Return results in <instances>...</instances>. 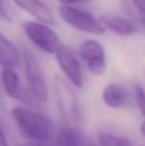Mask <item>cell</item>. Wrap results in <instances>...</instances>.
<instances>
[{
	"label": "cell",
	"mask_w": 145,
	"mask_h": 146,
	"mask_svg": "<svg viewBox=\"0 0 145 146\" xmlns=\"http://www.w3.org/2000/svg\"><path fill=\"white\" fill-rule=\"evenodd\" d=\"M12 118L26 137L33 140H46L51 133V123L47 117L37 112L17 107L12 110Z\"/></svg>",
	"instance_id": "obj_1"
},
{
	"label": "cell",
	"mask_w": 145,
	"mask_h": 146,
	"mask_svg": "<svg viewBox=\"0 0 145 146\" xmlns=\"http://www.w3.org/2000/svg\"><path fill=\"white\" fill-rule=\"evenodd\" d=\"M56 92L62 115L70 125V127H76L82 119L81 108L76 94L68 83L60 77L56 80Z\"/></svg>",
	"instance_id": "obj_2"
},
{
	"label": "cell",
	"mask_w": 145,
	"mask_h": 146,
	"mask_svg": "<svg viewBox=\"0 0 145 146\" xmlns=\"http://www.w3.org/2000/svg\"><path fill=\"white\" fill-rule=\"evenodd\" d=\"M62 18L74 28L94 34H103L104 27L91 13L73 6L69 2L62 3L59 6Z\"/></svg>",
	"instance_id": "obj_3"
},
{
	"label": "cell",
	"mask_w": 145,
	"mask_h": 146,
	"mask_svg": "<svg viewBox=\"0 0 145 146\" xmlns=\"http://www.w3.org/2000/svg\"><path fill=\"white\" fill-rule=\"evenodd\" d=\"M23 28L26 36L38 48L49 54L56 53L59 46L58 37L52 29L35 21L24 23Z\"/></svg>",
	"instance_id": "obj_4"
},
{
	"label": "cell",
	"mask_w": 145,
	"mask_h": 146,
	"mask_svg": "<svg viewBox=\"0 0 145 146\" xmlns=\"http://www.w3.org/2000/svg\"><path fill=\"white\" fill-rule=\"evenodd\" d=\"M25 70L26 81L32 96L40 102L48 99V89L40 67L32 54L25 56Z\"/></svg>",
	"instance_id": "obj_5"
},
{
	"label": "cell",
	"mask_w": 145,
	"mask_h": 146,
	"mask_svg": "<svg viewBox=\"0 0 145 146\" xmlns=\"http://www.w3.org/2000/svg\"><path fill=\"white\" fill-rule=\"evenodd\" d=\"M56 56L61 68L72 83L77 87H82L83 79L80 65L73 50L65 44H59Z\"/></svg>",
	"instance_id": "obj_6"
},
{
	"label": "cell",
	"mask_w": 145,
	"mask_h": 146,
	"mask_svg": "<svg viewBox=\"0 0 145 146\" xmlns=\"http://www.w3.org/2000/svg\"><path fill=\"white\" fill-rule=\"evenodd\" d=\"M80 55L88 69L95 74H102L106 68V58L103 47L97 41L89 39L82 43Z\"/></svg>",
	"instance_id": "obj_7"
},
{
	"label": "cell",
	"mask_w": 145,
	"mask_h": 146,
	"mask_svg": "<svg viewBox=\"0 0 145 146\" xmlns=\"http://www.w3.org/2000/svg\"><path fill=\"white\" fill-rule=\"evenodd\" d=\"M1 78L4 90L9 97L22 102L28 101V96L24 91L20 78L14 68H3Z\"/></svg>",
	"instance_id": "obj_8"
},
{
	"label": "cell",
	"mask_w": 145,
	"mask_h": 146,
	"mask_svg": "<svg viewBox=\"0 0 145 146\" xmlns=\"http://www.w3.org/2000/svg\"><path fill=\"white\" fill-rule=\"evenodd\" d=\"M57 146H95L93 141L76 127L62 129L56 136Z\"/></svg>",
	"instance_id": "obj_9"
},
{
	"label": "cell",
	"mask_w": 145,
	"mask_h": 146,
	"mask_svg": "<svg viewBox=\"0 0 145 146\" xmlns=\"http://www.w3.org/2000/svg\"><path fill=\"white\" fill-rule=\"evenodd\" d=\"M14 3L42 23L49 25L54 23L52 12L44 3L39 1H15Z\"/></svg>",
	"instance_id": "obj_10"
},
{
	"label": "cell",
	"mask_w": 145,
	"mask_h": 146,
	"mask_svg": "<svg viewBox=\"0 0 145 146\" xmlns=\"http://www.w3.org/2000/svg\"><path fill=\"white\" fill-rule=\"evenodd\" d=\"M101 24L122 36H129L137 32V28L133 23L121 16L110 15H103L101 16Z\"/></svg>",
	"instance_id": "obj_11"
},
{
	"label": "cell",
	"mask_w": 145,
	"mask_h": 146,
	"mask_svg": "<svg viewBox=\"0 0 145 146\" xmlns=\"http://www.w3.org/2000/svg\"><path fill=\"white\" fill-rule=\"evenodd\" d=\"M19 64V53L15 46L0 33V65L14 68Z\"/></svg>",
	"instance_id": "obj_12"
},
{
	"label": "cell",
	"mask_w": 145,
	"mask_h": 146,
	"mask_svg": "<svg viewBox=\"0 0 145 146\" xmlns=\"http://www.w3.org/2000/svg\"><path fill=\"white\" fill-rule=\"evenodd\" d=\"M104 103L112 108H118L124 105L127 100V94L124 88L119 84H109L103 92Z\"/></svg>",
	"instance_id": "obj_13"
},
{
	"label": "cell",
	"mask_w": 145,
	"mask_h": 146,
	"mask_svg": "<svg viewBox=\"0 0 145 146\" xmlns=\"http://www.w3.org/2000/svg\"><path fill=\"white\" fill-rule=\"evenodd\" d=\"M98 141L100 146H131L128 139L108 133H101L98 136Z\"/></svg>",
	"instance_id": "obj_14"
},
{
	"label": "cell",
	"mask_w": 145,
	"mask_h": 146,
	"mask_svg": "<svg viewBox=\"0 0 145 146\" xmlns=\"http://www.w3.org/2000/svg\"><path fill=\"white\" fill-rule=\"evenodd\" d=\"M136 98L141 113L145 116V90L138 86H136Z\"/></svg>",
	"instance_id": "obj_15"
},
{
	"label": "cell",
	"mask_w": 145,
	"mask_h": 146,
	"mask_svg": "<svg viewBox=\"0 0 145 146\" xmlns=\"http://www.w3.org/2000/svg\"><path fill=\"white\" fill-rule=\"evenodd\" d=\"M0 18L5 20H10V15L6 9L5 3L3 1H0Z\"/></svg>",
	"instance_id": "obj_16"
},
{
	"label": "cell",
	"mask_w": 145,
	"mask_h": 146,
	"mask_svg": "<svg viewBox=\"0 0 145 146\" xmlns=\"http://www.w3.org/2000/svg\"><path fill=\"white\" fill-rule=\"evenodd\" d=\"M0 146H9V143L5 135V133L0 124Z\"/></svg>",
	"instance_id": "obj_17"
},
{
	"label": "cell",
	"mask_w": 145,
	"mask_h": 146,
	"mask_svg": "<svg viewBox=\"0 0 145 146\" xmlns=\"http://www.w3.org/2000/svg\"><path fill=\"white\" fill-rule=\"evenodd\" d=\"M133 3L138 7L142 14L145 15V0H136L133 2Z\"/></svg>",
	"instance_id": "obj_18"
},
{
	"label": "cell",
	"mask_w": 145,
	"mask_h": 146,
	"mask_svg": "<svg viewBox=\"0 0 145 146\" xmlns=\"http://www.w3.org/2000/svg\"><path fill=\"white\" fill-rule=\"evenodd\" d=\"M140 131H141L142 134L145 137V121H144V122L142 123V125H141V127H140Z\"/></svg>",
	"instance_id": "obj_19"
},
{
	"label": "cell",
	"mask_w": 145,
	"mask_h": 146,
	"mask_svg": "<svg viewBox=\"0 0 145 146\" xmlns=\"http://www.w3.org/2000/svg\"><path fill=\"white\" fill-rule=\"evenodd\" d=\"M141 21H142V22H143V24H144V26L145 27V15H144V14H142L141 13Z\"/></svg>",
	"instance_id": "obj_20"
},
{
	"label": "cell",
	"mask_w": 145,
	"mask_h": 146,
	"mask_svg": "<svg viewBox=\"0 0 145 146\" xmlns=\"http://www.w3.org/2000/svg\"><path fill=\"white\" fill-rule=\"evenodd\" d=\"M22 146H44L42 145H39V144H27V145H24Z\"/></svg>",
	"instance_id": "obj_21"
}]
</instances>
